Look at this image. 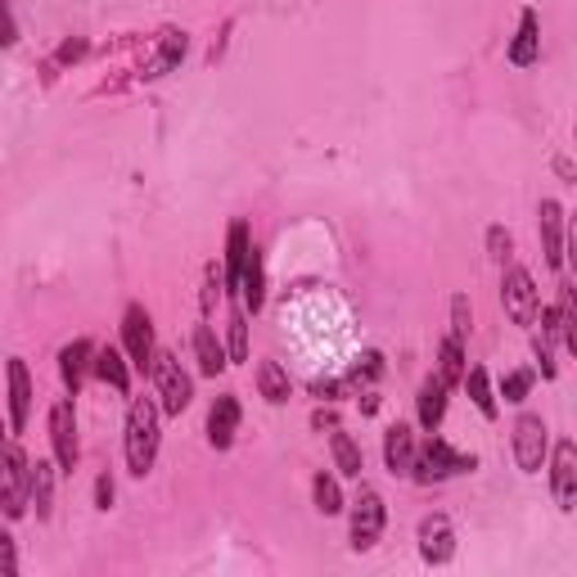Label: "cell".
<instances>
[{
  "label": "cell",
  "mask_w": 577,
  "mask_h": 577,
  "mask_svg": "<svg viewBox=\"0 0 577 577\" xmlns=\"http://www.w3.org/2000/svg\"><path fill=\"white\" fill-rule=\"evenodd\" d=\"M159 402L153 397H131V411H127V470L136 478H145L159 460Z\"/></svg>",
  "instance_id": "1"
},
{
  "label": "cell",
  "mask_w": 577,
  "mask_h": 577,
  "mask_svg": "<svg viewBox=\"0 0 577 577\" xmlns=\"http://www.w3.org/2000/svg\"><path fill=\"white\" fill-rule=\"evenodd\" d=\"M27 478H32V460L23 455V447L14 438L0 442V515L5 519L27 515Z\"/></svg>",
  "instance_id": "2"
},
{
  "label": "cell",
  "mask_w": 577,
  "mask_h": 577,
  "mask_svg": "<svg viewBox=\"0 0 577 577\" xmlns=\"http://www.w3.org/2000/svg\"><path fill=\"white\" fill-rule=\"evenodd\" d=\"M470 470H478L474 455L455 451L447 438H429L425 447H415V470H411V478L415 483H447V478L470 474Z\"/></svg>",
  "instance_id": "3"
},
{
  "label": "cell",
  "mask_w": 577,
  "mask_h": 577,
  "mask_svg": "<svg viewBox=\"0 0 577 577\" xmlns=\"http://www.w3.org/2000/svg\"><path fill=\"white\" fill-rule=\"evenodd\" d=\"M153 397H159V411L163 415H181L189 402H195V379L181 370V361L172 353H153Z\"/></svg>",
  "instance_id": "4"
},
{
  "label": "cell",
  "mask_w": 577,
  "mask_h": 577,
  "mask_svg": "<svg viewBox=\"0 0 577 577\" xmlns=\"http://www.w3.org/2000/svg\"><path fill=\"white\" fill-rule=\"evenodd\" d=\"M501 307H506V316L523 330L536 325V312H542V289L532 285V276L523 272V266H510L506 280H501Z\"/></svg>",
  "instance_id": "5"
},
{
  "label": "cell",
  "mask_w": 577,
  "mask_h": 577,
  "mask_svg": "<svg viewBox=\"0 0 577 577\" xmlns=\"http://www.w3.org/2000/svg\"><path fill=\"white\" fill-rule=\"evenodd\" d=\"M546 451H551V429H546V419L523 411V415L515 419V460H519V470H523V474H542Z\"/></svg>",
  "instance_id": "6"
},
{
  "label": "cell",
  "mask_w": 577,
  "mask_h": 577,
  "mask_svg": "<svg viewBox=\"0 0 577 577\" xmlns=\"http://www.w3.org/2000/svg\"><path fill=\"white\" fill-rule=\"evenodd\" d=\"M123 353H127V361H131V370H140V374H149V366H153V321H149V312L140 302H131L127 307V316H123Z\"/></svg>",
  "instance_id": "7"
},
{
  "label": "cell",
  "mask_w": 577,
  "mask_h": 577,
  "mask_svg": "<svg viewBox=\"0 0 577 577\" xmlns=\"http://www.w3.org/2000/svg\"><path fill=\"white\" fill-rule=\"evenodd\" d=\"M383 519H389V510H383V496L374 487L361 483L357 492V501H353V551H370L379 542V532H383Z\"/></svg>",
  "instance_id": "8"
},
{
  "label": "cell",
  "mask_w": 577,
  "mask_h": 577,
  "mask_svg": "<svg viewBox=\"0 0 577 577\" xmlns=\"http://www.w3.org/2000/svg\"><path fill=\"white\" fill-rule=\"evenodd\" d=\"M50 447H55V465L64 474H72L77 460H82V447H77V415H72L68 397H59L50 406Z\"/></svg>",
  "instance_id": "9"
},
{
  "label": "cell",
  "mask_w": 577,
  "mask_h": 577,
  "mask_svg": "<svg viewBox=\"0 0 577 577\" xmlns=\"http://www.w3.org/2000/svg\"><path fill=\"white\" fill-rule=\"evenodd\" d=\"M551 492H555V506L564 515L577 510V447L568 438H559L551 451Z\"/></svg>",
  "instance_id": "10"
},
{
  "label": "cell",
  "mask_w": 577,
  "mask_h": 577,
  "mask_svg": "<svg viewBox=\"0 0 577 577\" xmlns=\"http://www.w3.org/2000/svg\"><path fill=\"white\" fill-rule=\"evenodd\" d=\"M455 555V528L447 515H429L419 523V559L425 564H447Z\"/></svg>",
  "instance_id": "11"
},
{
  "label": "cell",
  "mask_w": 577,
  "mask_h": 577,
  "mask_svg": "<svg viewBox=\"0 0 577 577\" xmlns=\"http://www.w3.org/2000/svg\"><path fill=\"white\" fill-rule=\"evenodd\" d=\"M5 374H10V434H23L27 429V415H32V374H27V361L10 357Z\"/></svg>",
  "instance_id": "12"
},
{
  "label": "cell",
  "mask_w": 577,
  "mask_h": 577,
  "mask_svg": "<svg viewBox=\"0 0 577 577\" xmlns=\"http://www.w3.org/2000/svg\"><path fill=\"white\" fill-rule=\"evenodd\" d=\"M240 419H244V411H240V397L235 393L217 397L212 411H208V442L217 451H226L230 442H235V434H240Z\"/></svg>",
  "instance_id": "13"
},
{
  "label": "cell",
  "mask_w": 577,
  "mask_h": 577,
  "mask_svg": "<svg viewBox=\"0 0 577 577\" xmlns=\"http://www.w3.org/2000/svg\"><path fill=\"white\" fill-rule=\"evenodd\" d=\"M383 465H389L393 478H411L415 470V434L411 425H393L383 434Z\"/></svg>",
  "instance_id": "14"
},
{
  "label": "cell",
  "mask_w": 577,
  "mask_h": 577,
  "mask_svg": "<svg viewBox=\"0 0 577 577\" xmlns=\"http://www.w3.org/2000/svg\"><path fill=\"white\" fill-rule=\"evenodd\" d=\"M542 59V23H536V10H523L519 14V32L510 42V64L515 68H532Z\"/></svg>",
  "instance_id": "15"
},
{
  "label": "cell",
  "mask_w": 577,
  "mask_h": 577,
  "mask_svg": "<svg viewBox=\"0 0 577 577\" xmlns=\"http://www.w3.org/2000/svg\"><path fill=\"white\" fill-rule=\"evenodd\" d=\"M447 383L438 379V374H429L425 383H419V397H415V415H419V429H429V434H438V425H442V415H447Z\"/></svg>",
  "instance_id": "16"
},
{
  "label": "cell",
  "mask_w": 577,
  "mask_h": 577,
  "mask_svg": "<svg viewBox=\"0 0 577 577\" xmlns=\"http://www.w3.org/2000/svg\"><path fill=\"white\" fill-rule=\"evenodd\" d=\"M253 253V240H249V226L244 221H230V235H226V289L240 293V280H244V262Z\"/></svg>",
  "instance_id": "17"
},
{
  "label": "cell",
  "mask_w": 577,
  "mask_h": 577,
  "mask_svg": "<svg viewBox=\"0 0 577 577\" xmlns=\"http://www.w3.org/2000/svg\"><path fill=\"white\" fill-rule=\"evenodd\" d=\"M542 253L551 272H564V208L555 199L542 204Z\"/></svg>",
  "instance_id": "18"
},
{
  "label": "cell",
  "mask_w": 577,
  "mask_h": 577,
  "mask_svg": "<svg viewBox=\"0 0 577 577\" xmlns=\"http://www.w3.org/2000/svg\"><path fill=\"white\" fill-rule=\"evenodd\" d=\"M91 361H95L91 338H72L68 348L59 353V374H64V383H68V393H77V389H82V379H86Z\"/></svg>",
  "instance_id": "19"
},
{
  "label": "cell",
  "mask_w": 577,
  "mask_h": 577,
  "mask_svg": "<svg viewBox=\"0 0 577 577\" xmlns=\"http://www.w3.org/2000/svg\"><path fill=\"white\" fill-rule=\"evenodd\" d=\"M91 370L108 383L113 393H131V361H127L123 348H100L95 361H91Z\"/></svg>",
  "instance_id": "20"
},
{
  "label": "cell",
  "mask_w": 577,
  "mask_h": 577,
  "mask_svg": "<svg viewBox=\"0 0 577 577\" xmlns=\"http://www.w3.org/2000/svg\"><path fill=\"white\" fill-rule=\"evenodd\" d=\"M27 506H36V519H50V506H55V465H50V460H36V465H32Z\"/></svg>",
  "instance_id": "21"
},
{
  "label": "cell",
  "mask_w": 577,
  "mask_h": 577,
  "mask_svg": "<svg viewBox=\"0 0 577 577\" xmlns=\"http://www.w3.org/2000/svg\"><path fill=\"white\" fill-rule=\"evenodd\" d=\"M257 393L272 402V406H285L289 402V374H285V366L280 361H272V357H262L257 361Z\"/></svg>",
  "instance_id": "22"
},
{
  "label": "cell",
  "mask_w": 577,
  "mask_h": 577,
  "mask_svg": "<svg viewBox=\"0 0 577 577\" xmlns=\"http://www.w3.org/2000/svg\"><path fill=\"white\" fill-rule=\"evenodd\" d=\"M195 357H199V374H208V379H217L230 361H226V348L217 343V334H212V325H199L195 330Z\"/></svg>",
  "instance_id": "23"
},
{
  "label": "cell",
  "mask_w": 577,
  "mask_h": 577,
  "mask_svg": "<svg viewBox=\"0 0 577 577\" xmlns=\"http://www.w3.org/2000/svg\"><path fill=\"white\" fill-rule=\"evenodd\" d=\"M330 451H334V470L343 474V478H361V470H366V460H361V447L343 434V429H334L330 434Z\"/></svg>",
  "instance_id": "24"
},
{
  "label": "cell",
  "mask_w": 577,
  "mask_h": 577,
  "mask_svg": "<svg viewBox=\"0 0 577 577\" xmlns=\"http://www.w3.org/2000/svg\"><path fill=\"white\" fill-rule=\"evenodd\" d=\"M460 374H465V343L447 334V338L438 343V379L447 383V389H455Z\"/></svg>",
  "instance_id": "25"
},
{
  "label": "cell",
  "mask_w": 577,
  "mask_h": 577,
  "mask_svg": "<svg viewBox=\"0 0 577 577\" xmlns=\"http://www.w3.org/2000/svg\"><path fill=\"white\" fill-rule=\"evenodd\" d=\"M460 383H465V393H470V402L478 406V415H483V419H496V393H492V383H487V370L474 366V370L460 374Z\"/></svg>",
  "instance_id": "26"
},
{
  "label": "cell",
  "mask_w": 577,
  "mask_h": 577,
  "mask_svg": "<svg viewBox=\"0 0 577 577\" xmlns=\"http://www.w3.org/2000/svg\"><path fill=\"white\" fill-rule=\"evenodd\" d=\"M181 59H185V32H163V50L153 55V64L145 68V77H149V82H153V77H168Z\"/></svg>",
  "instance_id": "27"
},
{
  "label": "cell",
  "mask_w": 577,
  "mask_h": 577,
  "mask_svg": "<svg viewBox=\"0 0 577 577\" xmlns=\"http://www.w3.org/2000/svg\"><path fill=\"white\" fill-rule=\"evenodd\" d=\"M226 361H249V316L244 307L230 312V343H226Z\"/></svg>",
  "instance_id": "28"
},
{
  "label": "cell",
  "mask_w": 577,
  "mask_h": 577,
  "mask_svg": "<svg viewBox=\"0 0 577 577\" xmlns=\"http://www.w3.org/2000/svg\"><path fill=\"white\" fill-rule=\"evenodd\" d=\"M312 496H316V510H321V515H338V510H343V492H338V483H334L330 474H316Z\"/></svg>",
  "instance_id": "29"
},
{
  "label": "cell",
  "mask_w": 577,
  "mask_h": 577,
  "mask_svg": "<svg viewBox=\"0 0 577 577\" xmlns=\"http://www.w3.org/2000/svg\"><path fill=\"white\" fill-rule=\"evenodd\" d=\"M470 330H474L470 298H465V293H455V298H451V338H460V343H465V338H470Z\"/></svg>",
  "instance_id": "30"
},
{
  "label": "cell",
  "mask_w": 577,
  "mask_h": 577,
  "mask_svg": "<svg viewBox=\"0 0 577 577\" xmlns=\"http://www.w3.org/2000/svg\"><path fill=\"white\" fill-rule=\"evenodd\" d=\"M532 383H536L532 370H510L506 383H501V397H506V402H523V397L532 393Z\"/></svg>",
  "instance_id": "31"
},
{
  "label": "cell",
  "mask_w": 577,
  "mask_h": 577,
  "mask_svg": "<svg viewBox=\"0 0 577 577\" xmlns=\"http://www.w3.org/2000/svg\"><path fill=\"white\" fill-rule=\"evenodd\" d=\"M487 249H492V262H510V253H515L510 230H506V226H492V230H487Z\"/></svg>",
  "instance_id": "32"
},
{
  "label": "cell",
  "mask_w": 577,
  "mask_h": 577,
  "mask_svg": "<svg viewBox=\"0 0 577 577\" xmlns=\"http://www.w3.org/2000/svg\"><path fill=\"white\" fill-rule=\"evenodd\" d=\"M19 573V546L10 532H0V577H14Z\"/></svg>",
  "instance_id": "33"
},
{
  "label": "cell",
  "mask_w": 577,
  "mask_h": 577,
  "mask_svg": "<svg viewBox=\"0 0 577 577\" xmlns=\"http://www.w3.org/2000/svg\"><path fill=\"white\" fill-rule=\"evenodd\" d=\"M217 285H226V280H217V266H208V272H204V312H212V302L221 298Z\"/></svg>",
  "instance_id": "34"
},
{
  "label": "cell",
  "mask_w": 577,
  "mask_h": 577,
  "mask_svg": "<svg viewBox=\"0 0 577 577\" xmlns=\"http://www.w3.org/2000/svg\"><path fill=\"white\" fill-rule=\"evenodd\" d=\"M14 36H19V27H14V14H10V5L0 0V46H14Z\"/></svg>",
  "instance_id": "35"
},
{
  "label": "cell",
  "mask_w": 577,
  "mask_h": 577,
  "mask_svg": "<svg viewBox=\"0 0 577 577\" xmlns=\"http://www.w3.org/2000/svg\"><path fill=\"white\" fill-rule=\"evenodd\" d=\"M95 506H100V510L113 506V474H100V478H95Z\"/></svg>",
  "instance_id": "36"
}]
</instances>
